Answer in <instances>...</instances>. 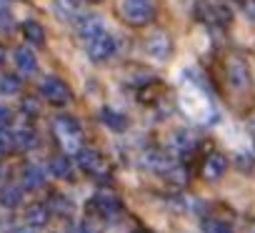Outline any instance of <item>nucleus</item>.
<instances>
[{
	"label": "nucleus",
	"instance_id": "obj_1",
	"mask_svg": "<svg viewBox=\"0 0 255 233\" xmlns=\"http://www.w3.org/2000/svg\"><path fill=\"white\" fill-rule=\"evenodd\" d=\"M53 133L55 138L60 141V146L70 153H78L80 151V138H83V131L78 126V121L73 118V115H58V118L53 121Z\"/></svg>",
	"mask_w": 255,
	"mask_h": 233
},
{
	"label": "nucleus",
	"instance_id": "obj_2",
	"mask_svg": "<svg viewBox=\"0 0 255 233\" xmlns=\"http://www.w3.org/2000/svg\"><path fill=\"white\" fill-rule=\"evenodd\" d=\"M120 15L128 25H148L155 18L153 0H120Z\"/></svg>",
	"mask_w": 255,
	"mask_h": 233
},
{
	"label": "nucleus",
	"instance_id": "obj_3",
	"mask_svg": "<svg viewBox=\"0 0 255 233\" xmlns=\"http://www.w3.org/2000/svg\"><path fill=\"white\" fill-rule=\"evenodd\" d=\"M225 78H228V85L235 93H243V90L250 88V68H248L243 55H238V53L228 55V60H225Z\"/></svg>",
	"mask_w": 255,
	"mask_h": 233
},
{
	"label": "nucleus",
	"instance_id": "obj_4",
	"mask_svg": "<svg viewBox=\"0 0 255 233\" xmlns=\"http://www.w3.org/2000/svg\"><path fill=\"white\" fill-rule=\"evenodd\" d=\"M88 45V58L93 60V63H105V60H110L113 55H115V50H118V43H115V38L110 35V33H100L98 38H93L90 43H85Z\"/></svg>",
	"mask_w": 255,
	"mask_h": 233
},
{
	"label": "nucleus",
	"instance_id": "obj_5",
	"mask_svg": "<svg viewBox=\"0 0 255 233\" xmlns=\"http://www.w3.org/2000/svg\"><path fill=\"white\" fill-rule=\"evenodd\" d=\"M40 95H43L50 105H65V103H70V98H73L70 88H68L60 78H55V75H50V78H45V80L40 83Z\"/></svg>",
	"mask_w": 255,
	"mask_h": 233
},
{
	"label": "nucleus",
	"instance_id": "obj_6",
	"mask_svg": "<svg viewBox=\"0 0 255 233\" xmlns=\"http://www.w3.org/2000/svg\"><path fill=\"white\" fill-rule=\"evenodd\" d=\"M75 158H78L80 171L88 173V176H93V178H103V176L108 173L105 158H103L95 148H80V151L75 153Z\"/></svg>",
	"mask_w": 255,
	"mask_h": 233
},
{
	"label": "nucleus",
	"instance_id": "obj_7",
	"mask_svg": "<svg viewBox=\"0 0 255 233\" xmlns=\"http://www.w3.org/2000/svg\"><path fill=\"white\" fill-rule=\"evenodd\" d=\"M90 211L98 216V218H113V216H118L120 211H123V203H120V198L115 196V193H108V191H100V193H95L93 198H90Z\"/></svg>",
	"mask_w": 255,
	"mask_h": 233
},
{
	"label": "nucleus",
	"instance_id": "obj_8",
	"mask_svg": "<svg viewBox=\"0 0 255 233\" xmlns=\"http://www.w3.org/2000/svg\"><path fill=\"white\" fill-rule=\"evenodd\" d=\"M100 33H105V25H103V18L95 15V13H88V15H80L75 20V35L83 40V43H90L93 38H98Z\"/></svg>",
	"mask_w": 255,
	"mask_h": 233
},
{
	"label": "nucleus",
	"instance_id": "obj_9",
	"mask_svg": "<svg viewBox=\"0 0 255 233\" xmlns=\"http://www.w3.org/2000/svg\"><path fill=\"white\" fill-rule=\"evenodd\" d=\"M145 53H148L150 58H155V60H168L170 53H173V40H170V35H168V33H155V35H150L148 43H145Z\"/></svg>",
	"mask_w": 255,
	"mask_h": 233
},
{
	"label": "nucleus",
	"instance_id": "obj_10",
	"mask_svg": "<svg viewBox=\"0 0 255 233\" xmlns=\"http://www.w3.org/2000/svg\"><path fill=\"white\" fill-rule=\"evenodd\" d=\"M225 171H228V158L223 153H210L203 163V178L205 181H218V178L225 176Z\"/></svg>",
	"mask_w": 255,
	"mask_h": 233
},
{
	"label": "nucleus",
	"instance_id": "obj_11",
	"mask_svg": "<svg viewBox=\"0 0 255 233\" xmlns=\"http://www.w3.org/2000/svg\"><path fill=\"white\" fill-rule=\"evenodd\" d=\"M13 63L15 68L23 73V75H30L38 70V60H35V53L28 48V45H18L15 53H13Z\"/></svg>",
	"mask_w": 255,
	"mask_h": 233
},
{
	"label": "nucleus",
	"instance_id": "obj_12",
	"mask_svg": "<svg viewBox=\"0 0 255 233\" xmlns=\"http://www.w3.org/2000/svg\"><path fill=\"white\" fill-rule=\"evenodd\" d=\"M53 13L58 20H78L80 18V0H53Z\"/></svg>",
	"mask_w": 255,
	"mask_h": 233
},
{
	"label": "nucleus",
	"instance_id": "obj_13",
	"mask_svg": "<svg viewBox=\"0 0 255 233\" xmlns=\"http://www.w3.org/2000/svg\"><path fill=\"white\" fill-rule=\"evenodd\" d=\"M200 20L210 25H228L230 23V10L225 5H200Z\"/></svg>",
	"mask_w": 255,
	"mask_h": 233
},
{
	"label": "nucleus",
	"instance_id": "obj_14",
	"mask_svg": "<svg viewBox=\"0 0 255 233\" xmlns=\"http://www.w3.org/2000/svg\"><path fill=\"white\" fill-rule=\"evenodd\" d=\"M20 183L25 191H38L45 186V173L40 166H25L23 173H20Z\"/></svg>",
	"mask_w": 255,
	"mask_h": 233
},
{
	"label": "nucleus",
	"instance_id": "obj_15",
	"mask_svg": "<svg viewBox=\"0 0 255 233\" xmlns=\"http://www.w3.org/2000/svg\"><path fill=\"white\" fill-rule=\"evenodd\" d=\"M25 226H30V228H40V226H45L48 223V218H50V208L48 206H43V203H33V206H28L25 208Z\"/></svg>",
	"mask_w": 255,
	"mask_h": 233
},
{
	"label": "nucleus",
	"instance_id": "obj_16",
	"mask_svg": "<svg viewBox=\"0 0 255 233\" xmlns=\"http://www.w3.org/2000/svg\"><path fill=\"white\" fill-rule=\"evenodd\" d=\"M35 146H38V136H35L33 128H20V131L13 133V148H18V151H33Z\"/></svg>",
	"mask_w": 255,
	"mask_h": 233
},
{
	"label": "nucleus",
	"instance_id": "obj_17",
	"mask_svg": "<svg viewBox=\"0 0 255 233\" xmlns=\"http://www.w3.org/2000/svg\"><path fill=\"white\" fill-rule=\"evenodd\" d=\"M100 121H103L110 131H125V128H128V118H125L123 113L113 110V108H103V110H100Z\"/></svg>",
	"mask_w": 255,
	"mask_h": 233
},
{
	"label": "nucleus",
	"instance_id": "obj_18",
	"mask_svg": "<svg viewBox=\"0 0 255 233\" xmlns=\"http://www.w3.org/2000/svg\"><path fill=\"white\" fill-rule=\"evenodd\" d=\"M20 30H23V38H25L30 45H43V43H45V28H43L40 23H35V20H25Z\"/></svg>",
	"mask_w": 255,
	"mask_h": 233
},
{
	"label": "nucleus",
	"instance_id": "obj_19",
	"mask_svg": "<svg viewBox=\"0 0 255 233\" xmlns=\"http://www.w3.org/2000/svg\"><path fill=\"white\" fill-rule=\"evenodd\" d=\"M50 173H53L55 178L70 181V178H73V163H70V158H68V156H55V158L50 161Z\"/></svg>",
	"mask_w": 255,
	"mask_h": 233
},
{
	"label": "nucleus",
	"instance_id": "obj_20",
	"mask_svg": "<svg viewBox=\"0 0 255 233\" xmlns=\"http://www.w3.org/2000/svg\"><path fill=\"white\" fill-rule=\"evenodd\" d=\"M143 163H145L148 168H153V171H160V173H168V171L173 168V163L168 161V156L160 153V151H150V153H145Z\"/></svg>",
	"mask_w": 255,
	"mask_h": 233
},
{
	"label": "nucleus",
	"instance_id": "obj_21",
	"mask_svg": "<svg viewBox=\"0 0 255 233\" xmlns=\"http://www.w3.org/2000/svg\"><path fill=\"white\" fill-rule=\"evenodd\" d=\"M48 208L55 213V216H70L73 211H75V206H73V201L68 198V196H60V193H55V196H50V201H48Z\"/></svg>",
	"mask_w": 255,
	"mask_h": 233
},
{
	"label": "nucleus",
	"instance_id": "obj_22",
	"mask_svg": "<svg viewBox=\"0 0 255 233\" xmlns=\"http://www.w3.org/2000/svg\"><path fill=\"white\" fill-rule=\"evenodd\" d=\"M23 201V191L15 188V186H5V188H0V206L3 208H18Z\"/></svg>",
	"mask_w": 255,
	"mask_h": 233
},
{
	"label": "nucleus",
	"instance_id": "obj_23",
	"mask_svg": "<svg viewBox=\"0 0 255 233\" xmlns=\"http://www.w3.org/2000/svg\"><path fill=\"white\" fill-rule=\"evenodd\" d=\"M203 233H233L230 223L220 221V218H205L203 221Z\"/></svg>",
	"mask_w": 255,
	"mask_h": 233
},
{
	"label": "nucleus",
	"instance_id": "obj_24",
	"mask_svg": "<svg viewBox=\"0 0 255 233\" xmlns=\"http://www.w3.org/2000/svg\"><path fill=\"white\" fill-rule=\"evenodd\" d=\"M173 146H175L180 153H185V151H193V148H195V138H193L190 133H185V131H178L175 138H173Z\"/></svg>",
	"mask_w": 255,
	"mask_h": 233
},
{
	"label": "nucleus",
	"instance_id": "obj_25",
	"mask_svg": "<svg viewBox=\"0 0 255 233\" xmlns=\"http://www.w3.org/2000/svg\"><path fill=\"white\" fill-rule=\"evenodd\" d=\"M20 90V80L15 75H0V93H5V95H13Z\"/></svg>",
	"mask_w": 255,
	"mask_h": 233
},
{
	"label": "nucleus",
	"instance_id": "obj_26",
	"mask_svg": "<svg viewBox=\"0 0 255 233\" xmlns=\"http://www.w3.org/2000/svg\"><path fill=\"white\" fill-rule=\"evenodd\" d=\"M13 25V13L5 5V0H0V30H8Z\"/></svg>",
	"mask_w": 255,
	"mask_h": 233
},
{
	"label": "nucleus",
	"instance_id": "obj_27",
	"mask_svg": "<svg viewBox=\"0 0 255 233\" xmlns=\"http://www.w3.org/2000/svg\"><path fill=\"white\" fill-rule=\"evenodd\" d=\"M13 126V110L5 108V105H0V131H5Z\"/></svg>",
	"mask_w": 255,
	"mask_h": 233
},
{
	"label": "nucleus",
	"instance_id": "obj_28",
	"mask_svg": "<svg viewBox=\"0 0 255 233\" xmlns=\"http://www.w3.org/2000/svg\"><path fill=\"white\" fill-rule=\"evenodd\" d=\"M80 231H83V233H100V231H103V223H100L98 218H85L83 226H80Z\"/></svg>",
	"mask_w": 255,
	"mask_h": 233
},
{
	"label": "nucleus",
	"instance_id": "obj_29",
	"mask_svg": "<svg viewBox=\"0 0 255 233\" xmlns=\"http://www.w3.org/2000/svg\"><path fill=\"white\" fill-rule=\"evenodd\" d=\"M13 146V136H5V133H0V156H3L8 148Z\"/></svg>",
	"mask_w": 255,
	"mask_h": 233
},
{
	"label": "nucleus",
	"instance_id": "obj_30",
	"mask_svg": "<svg viewBox=\"0 0 255 233\" xmlns=\"http://www.w3.org/2000/svg\"><path fill=\"white\" fill-rule=\"evenodd\" d=\"M3 60H5V50L0 48V65H3Z\"/></svg>",
	"mask_w": 255,
	"mask_h": 233
},
{
	"label": "nucleus",
	"instance_id": "obj_31",
	"mask_svg": "<svg viewBox=\"0 0 255 233\" xmlns=\"http://www.w3.org/2000/svg\"><path fill=\"white\" fill-rule=\"evenodd\" d=\"M133 233H153V231H148V228H138V231H133Z\"/></svg>",
	"mask_w": 255,
	"mask_h": 233
},
{
	"label": "nucleus",
	"instance_id": "obj_32",
	"mask_svg": "<svg viewBox=\"0 0 255 233\" xmlns=\"http://www.w3.org/2000/svg\"><path fill=\"white\" fill-rule=\"evenodd\" d=\"M18 233H38V231H18Z\"/></svg>",
	"mask_w": 255,
	"mask_h": 233
},
{
	"label": "nucleus",
	"instance_id": "obj_33",
	"mask_svg": "<svg viewBox=\"0 0 255 233\" xmlns=\"http://www.w3.org/2000/svg\"><path fill=\"white\" fill-rule=\"evenodd\" d=\"M248 233H255V226H250V231H248Z\"/></svg>",
	"mask_w": 255,
	"mask_h": 233
},
{
	"label": "nucleus",
	"instance_id": "obj_34",
	"mask_svg": "<svg viewBox=\"0 0 255 233\" xmlns=\"http://www.w3.org/2000/svg\"><path fill=\"white\" fill-rule=\"evenodd\" d=\"M0 178H3V166H0Z\"/></svg>",
	"mask_w": 255,
	"mask_h": 233
},
{
	"label": "nucleus",
	"instance_id": "obj_35",
	"mask_svg": "<svg viewBox=\"0 0 255 233\" xmlns=\"http://www.w3.org/2000/svg\"><path fill=\"white\" fill-rule=\"evenodd\" d=\"M253 151H255V143H253Z\"/></svg>",
	"mask_w": 255,
	"mask_h": 233
}]
</instances>
